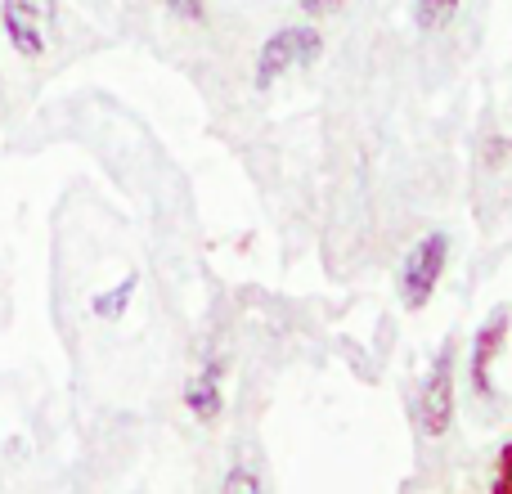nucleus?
<instances>
[{"mask_svg": "<svg viewBox=\"0 0 512 494\" xmlns=\"http://www.w3.org/2000/svg\"><path fill=\"white\" fill-rule=\"evenodd\" d=\"M324 59V32L315 23H288L274 36H265V45L256 50V68H252V86L270 90L274 81L288 68H310Z\"/></svg>", "mask_w": 512, "mask_h": 494, "instance_id": "nucleus-1", "label": "nucleus"}, {"mask_svg": "<svg viewBox=\"0 0 512 494\" xmlns=\"http://www.w3.org/2000/svg\"><path fill=\"white\" fill-rule=\"evenodd\" d=\"M454 369H459V346L454 337L436 351L432 369L423 378V391H418V432L427 441H441L454 427V409H459V391H454Z\"/></svg>", "mask_w": 512, "mask_h": 494, "instance_id": "nucleus-2", "label": "nucleus"}, {"mask_svg": "<svg viewBox=\"0 0 512 494\" xmlns=\"http://www.w3.org/2000/svg\"><path fill=\"white\" fill-rule=\"evenodd\" d=\"M445 265H450V234L445 230L423 234V239L409 247L405 265H400V306H405L409 315L423 310L427 301L436 297V283H441Z\"/></svg>", "mask_w": 512, "mask_h": 494, "instance_id": "nucleus-3", "label": "nucleus"}, {"mask_svg": "<svg viewBox=\"0 0 512 494\" xmlns=\"http://www.w3.org/2000/svg\"><path fill=\"white\" fill-rule=\"evenodd\" d=\"M54 14H59V0H0V27L18 59L36 63L50 50Z\"/></svg>", "mask_w": 512, "mask_h": 494, "instance_id": "nucleus-4", "label": "nucleus"}, {"mask_svg": "<svg viewBox=\"0 0 512 494\" xmlns=\"http://www.w3.org/2000/svg\"><path fill=\"white\" fill-rule=\"evenodd\" d=\"M508 324H512V310L508 306H495L486 324L477 328V337H472L468 378H472V391H477V396H490V391H495V378H490V369H495L499 351H504V342H508Z\"/></svg>", "mask_w": 512, "mask_h": 494, "instance_id": "nucleus-5", "label": "nucleus"}, {"mask_svg": "<svg viewBox=\"0 0 512 494\" xmlns=\"http://www.w3.org/2000/svg\"><path fill=\"white\" fill-rule=\"evenodd\" d=\"M221 373H225V360L216 355V360H207V369L198 373V378H189V382H185V405H189V414H194L198 423H207V427H212L216 418L225 414Z\"/></svg>", "mask_w": 512, "mask_h": 494, "instance_id": "nucleus-6", "label": "nucleus"}, {"mask_svg": "<svg viewBox=\"0 0 512 494\" xmlns=\"http://www.w3.org/2000/svg\"><path fill=\"white\" fill-rule=\"evenodd\" d=\"M463 0H414V27L418 32H445L459 18Z\"/></svg>", "mask_w": 512, "mask_h": 494, "instance_id": "nucleus-7", "label": "nucleus"}, {"mask_svg": "<svg viewBox=\"0 0 512 494\" xmlns=\"http://www.w3.org/2000/svg\"><path fill=\"white\" fill-rule=\"evenodd\" d=\"M135 288H140V279H135V274H126L122 283H113L108 292H99V297L90 301V310H95L99 319H122L126 306H131V297H135Z\"/></svg>", "mask_w": 512, "mask_h": 494, "instance_id": "nucleus-8", "label": "nucleus"}, {"mask_svg": "<svg viewBox=\"0 0 512 494\" xmlns=\"http://www.w3.org/2000/svg\"><path fill=\"white\" fill-rule=\"evenodd\" d=\"M162 5L171 9L176 18H185V23H207V0H162Z\"/></svg>", "mask_w": 512, "mask_h": 494, "instance_id": "nucleus-9", "label": "nucleus"}, {"mask_svg": "<svg viewBox=\"0 0 512 494\" xmlns=\"http://www.w3.org/2000/svg\"><path fill=\"white\" fill-rule=\"evenodd\" d=\"M490 494H512V441L499 450V472L490 481Z\"/></svg>", "mask_w": 512, "mask_h": 494, "instance_id": "nucleus-10", "label": "nucleus"}, {"mask_svg": "<svg viewBox=\"0 0 512 494\" xmlns=\"http://www.w3.org/2000/svg\"><path fill=\"white\" fill-rule=\"evenodd\" d=\"M221 490H225V494H234V490H243V494H256V490H261V481H256V477H252V472L234 468V472H230V477H225V481H221Z\"/></svg>", "mask_w": 512, "mask_h": 494, "instance_id": "nucleus-11", "label": "nucleus"}, {"mask_svg": "<svg viewBox=\"0 0 512 494\" xmlns=\"http://www.w3.org/2000/svg\"><path fill=\"white\" fill-rule=\"evenodd\" d=\"M346 0H301V14L306 18H319V14H333V9H342Z\"/></svg>", "mask_w": 512, "mask_h": 494, "instance_id": "nucleus-12", "label": "nucleus"}]
</instances>
